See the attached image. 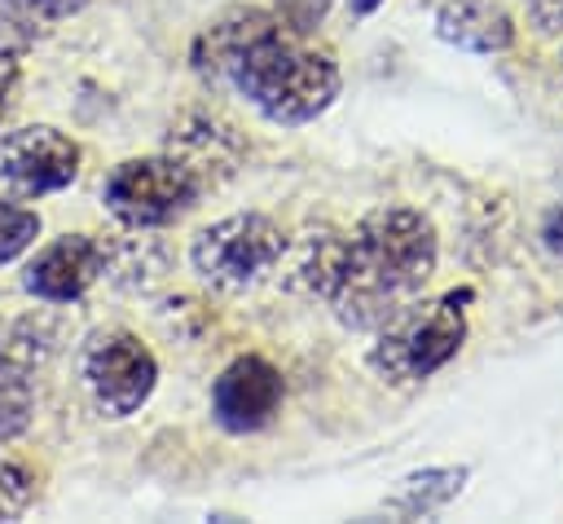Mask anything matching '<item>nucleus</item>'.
Masks as SVG:
<instances>
[{
  "instance_id": "nucleus-1",
  "label": "nucleus",
  "mask_w": 563,
  "mask_h": 524,
  "mask_svg": "<svg viewBox=\"0 0 563 524\" xmlns=\"http://www.w3.org/2000/svg\"><path fill=\"white\" fill-rule=\"evenodd\" d=\"M194 66L202 75L229 79L268 123L295 128L317 119L339 92V66L299 44L277 13L229 9L194 44Z\"/></svg>"
},
{
  "instance_id": "nucleus-2",
  "label": "nucleus",
  "mask_w": 563,
  "mask_h": 524,
  "mask_svg": "<svg viewBox=\"0 0 563 524\" xmlns=\"http://www.w3.org/2000/svg\"><path fill=\"white\" fill-rule=\"evenodd\" d=\"M435 273V229L413 207H378L347 233V260L330 308L352 330H378L422 295Z\"/></svg>"
},
{
  "instance_id": "nucleus-3",
  "label": "nucleus",
  "mask_w": 563,
  "mask_h": 524,
  "mask_svg": "<svg viewBox=\"0 0 563 524\" xmlns=\"http://www.w3.org/2000/svg\"><path fill=\"white\" fill-rule=\"evenodd\" d=\"M466 295L409 299L378 326V343L369 348V370L391 387H413L431 379L449 357H457L466 339L462 304Z\"/></svg>"
},
{
  "instance_id": "nucleus-4",
  "label": "nucleus",
  "mask_w": 563,
  "mask_h": 524,
  "mask_svg": "<svg viewBox=\"0 0 563 524\" xmlns=\"http://www.w3.org/2000/svg\"><path fill=\"white\" fill-rule=\"evenodd\" d=\"M202 194V176L194 163L185 159H167V154H154V159H128L119 163L106 185H101V198L106 207L132 225V229H158V225H172L176 216H185Z\"/></svg>"
},
{
  "instance_id": "nucleus-5",
  "label": "nucleus",
  "mask_w": 563,
  "mask_h": 524,
  "mask_svg": "<svg viewBox=\"0 0 563 524\" xmlns=\"http://www.w3.org/2000/svg\"><path fill=\"white\" fill-rule=\"evenodd\" d=\"M286 251V233L260 216V211H238V216H224L216 225H207L194 247H189V260H194V273L220 291H246L255 286L264 273L277 269Z\"/></svg>"
},
{
  "instance_id": "nucleus-6",
  "label": "nucleus",
  "mask_w": 563,
  "mask_h": 524,
  "mask_svg": "<svg viewBox=\"0 0 563 524\" xmlns=\"http://www.w3.org/2000/svg\"><path fill=\"white\" fill-rule=\"evenodd\" d=\"M79 374H84L92 405L106 418H128L150 401L158 365H154V352L136 335L110 326V330H92L84 339Z\"/></svg>"
},
{
  "instance_id": "nucleus-7",
  "label": "nucleus",
  "mask_w": 563,
  "mask_h": 524,
  "mask_svg": "<svg viewBox=\"0 0 563 524\" xmlns=\"http://www.w3.org/2000/svg\"><path fill=\"white\" fill-rule=\"evenodd\" d=\"M75 172H79V145L48 123L4 132L0 141V185L22 198L66 189Z\"/></svg>"
},
{
  "instance_id": "nucleus-8",
  "label": "nucleus",
  "mask_w": 563,
  "mask_h": 524,
  "mask_svg": "<svg viewBox=\"0 0 563 524\" xmlns=\"http://www.w3.org/2000/svg\"><path fill=\"white\" fill-rule=\"evenodd\" d=\"M110 269V247L92 233H66L57 242H48L22 273V286L35 299L48 304H70L79 299L101 273Z\"/></svg>"
},
{
  "instance_id": "nucleus-9",
  "label": "nucleus",
  "mask_w": 563,
  "mask_h": 524,
  "mask_svg": "<svg viewBox=\"0 0 563 524\" xmlns=\"http://www.w3.org/2000/svg\"><path fill=\"white\" fill-rule=\"evenodd\" d=\"M282 405V374L264 357H238L211 387V414L224 432H260Z\"/></svg>"
},
{
  "instance_id": "nucleus-10",
  "label": "nucleus",
  "mask_w": 563,
  "mask_h": 524,
  "mask_svg": "<svg viewBox=\"0 0 563 524\" xmlns=\"http://www.w3.org/2000/svg\"><path fill=\"white\" fill-rule=\"evenodd\" d=\"M44 352L48 348L31 321H0V440H13L26 432L35 410L31 370Z\"/></svg>"
},
{
  "instance_id": "nucleus-11",
  "label": "nucleus",
  "mask_w": 563,
  "mask_h": 524,
  "mask_svg": "<svg viewBox=\"0 0 563 524\" xmlns=\"http://www.w3.org/2000/svg\"><path fill=\"white\" fill-rule=\"evenodd\" d=\"M343 260H347V233L343 229H330V225H308L303 233L286 238V251L277 260L282 286L295 291V295L330 299L339 291Z\"/></svg>"
},
{
  "instance_id": "nucleus-12",
  "label": "nucleus",
  "mask_w": 563,
  "mask_h": 524,
  "mask_svg": "<svg viewBox=\"0 0 563 524\" xmlns=\"http://www.w3.org/2000/svg\"><path fill=\"white\" fill-rule=\"evenodd\" d=\"M435 35L471 53H501L510 48L515 26L497 0H444L435 9Z\"/></svg>"
},
{
  "instance_id": "nucleus-13",
  "label": "nucleus",
  "mask_w": 563,
  "mask_h": 524,
  "mask_svg": "<svg viewBox=\"0 0 563 524\" xmlns=\"http://www.w3.org/2000/svg\"><path fill=\"white\" fill-rule=\"evenodd\" d=\"M462 484H466V467H431V471H413V476H405L400 480V489L383 502L387 511H396V515H431V511H440L444 502H453L457 493H462Z\"/></svg>"
},
{
  "instance_id": "nucleus-14",
  "label": "nucleus",
  "mask_w": 563,
  "mask_h": 524,
  "mask_svg": "<svg viewBox=\"0 0 563 524\" xmlns=\"http://www.w3.org/2000/svg\"><path fill=\"white\" fill-rule=\"evenodd\" d=\"M40 238V216L18 203H0V264L18 260Z\"/></svg>"
},
{
  "instance_id": "nucleus-15",
  "label": "nucleus",
  "mask_w": 563,
  "mask_h": 524,
  "mask_svg": "<svg viewBox=\"0 0 563 524\" xmlns=\"http://www.w3.org/2000/svg\"><path fill=\"white\" fill-rule=\"evenodd\" d=\"M35 498V480L22 462H13L9 454H0V520H13L31 506Z\"/></svg>"
},
{
  "instance_id": "nucleus-16",
  "label": "nucleus",
  "mask_w": 563,
  "mask_h": 524,
  "mask_svg": "<svg viewBox=\"0 0 563 524\" xmlns=\"http://www.w3.org/2000/svg\"><path fill=\"white\" fill-rule=\"evenodd\" d=\"M18 79H22L18 53H13V48H4V53H0V137H4L9 114H13V106H18Z\"/></svg>"
},
{
  "instance_id": "nucleus-17",
  "label": "nucleus",
  "mask_w": 563,
  "mask_h": 524,
  "mask_svg": "<svg viewBox=\"0 0 563 524\" xmlns=\"http://www.w3.org/2000/svg\"><path fill=\"white\" fill-rule=\"evenodd\" d=\"M325 4H330V0H282V13H277V18H282V26H290V31L299 35V31H308V26L325 13Z\"/></svg>"
},
{
  "instance_id": "nucleus-18",
  "label": "nucleus",
  "mask_w": 563,
  "mask_h": 524,
  "mask_svg": "<svg viewBox=\"0 0 563 524\" xmlns=\"http://www.w3.org/2000/svg\"><path fill=\"white\" fill-rule=\"evenodd\" d=\"M528 13H532V22L545 35H559L563 31V0H528Z\"/></svg>"
},
{
  "instance_id": "nucleus-19",
  "label": "nucleus",
  "mask_w": 563,
  "mask_h": 524,
  "mask_svg": "<svg viewBox=\"0 0 563 524\" xmlns=\"http://www.w3.org/2000/svg\"><path fill=\"white\" fill-rule=\"evenodd\" d=\"M541 247L563 260V203L545 211V220H541Z\"/></svg>"
},
{
  "instance_id": "nucleus-20",
  "label": "nucleus",
  "mask_w": 563,
  "mask_h": 524,
  "mask_svg": "<svg viewBox=\"0 0 563 524\" xmlns=\"http://www.w3.org/2000/svg\"><path fill=\"white\" fill-rule=\"evenodd\" d=\"M88 0H26V9L35 13V18H70V13H79Z\"/></svg>"
},
{
  "instance_id": "nucleus-21",
  "label": "nucleus",
  "mask_w": 563,
  "mask_h": 524,
  "mask_svg": "<svg viewBox=\"0 0 563 524\" xmlns=\"http://www.w3.org/2000/svg\"><path fill=\"white\" fill-rule=\"evenodd\" d=\"M378 4H383V0H352L356 13H369V9H378Z\"/></svg>"
}]
</instances>
